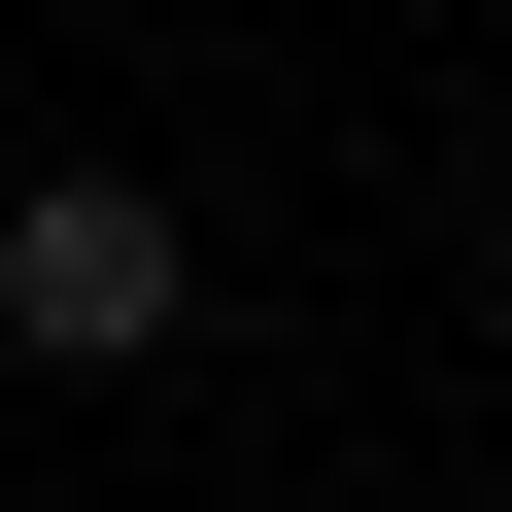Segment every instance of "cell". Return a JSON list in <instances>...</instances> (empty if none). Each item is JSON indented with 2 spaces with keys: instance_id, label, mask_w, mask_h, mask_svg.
Returning a JSON list of instances; mask_svg holds the SVG:
<instances>
[{
  "instance_id": "6da1fadb",
  "label": "cell",
  "mask_w": 512,
  "mask_h": 512,
  "mask_svg": "<svg viewBox=\"0 0 512 512\" xmlns=\"http://www.w3.org/2000/svg\"><path fill=\"white\" fill-rule=\"evenodd\" d=\"M0 342L35 376H171L205 342V205L171 171H0Z\"/></svg>"
}]
</instances>
